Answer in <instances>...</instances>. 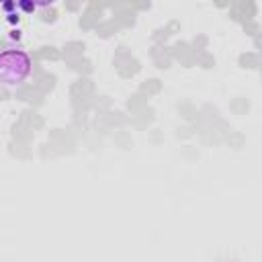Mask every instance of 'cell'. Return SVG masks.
Wrapping results in <instances>:
<instances>
[{
    "label": "cell",
    "mask_w": 262,
    "mask_h": 262,
    "mask_svg": "<svg viewBox=\"0 0 262 262\" xmlns=\"http://www.w3.org/2000/svg\"><path fill=\"white\" fill-rule=\"evenodd\" d=\"M2 8L4 10H12V8H16V4L14 2H6V4H2Z\"/></svg>",
    "instance_id": "4"
},
{
    "label": "cell",
    "mask_w": 262,
    "mask_h": 262,
    "mask_svg": "<svg viewBox=\"0 0 262 262\" xmlns=\"http://www.w3.org/2000/svg\"><path fill=\"white\" fill-rule=\"evenodd\" d=\"M33 72L31 55L18 45H8L0 49V86L18 88Z\"/></svg>",
    "instance_id": "1"
},
{
    "label": "cell",
    "mask_w": 262,
    "mask_h": 262,
    "mask_svg": "<svg viewBox=\"0 0 262 262\" xmlns=\"http://www.w3.org/2000/svg\"><path fill=\"white\" fill-rule=\"evenodd\" d=\"M6 16H8V18H6V20H8V23H12V25H14V23H18V20H20V14H18V12H8V14H6Z\"/></svg>",
    "instance_id": "3"
},
{
    "label": "cell",
    "mask_w": 262,
    "mask_h": 262,
    "mask_svg": "<svg viewBox=\"0 0 262 262\" xmlns=\"http://www.w3.org/2000/svg\"><path fill=\"white\" fill-rule=\"evenodd\" d=\"M18 8L25 12H31V10H35V2H18Z\"/></svg>",
    "instance_id": "2"
},
{
    "label": "cell",
    "mask_w": 262,
    "mask_h": 262,
    "mask_svg": "<svg viewBox=\"0 0 262 262\" xmlns=\"http://www.w3.org/2000/svg\"><path fill=\"white\" fill-rule=\"evenodd\" d=\"M10 39H16V41H18V39H20V31H18V29H16V31H10Z\"/></svg>",
    "instance_id": "5"
}]
</instances>
